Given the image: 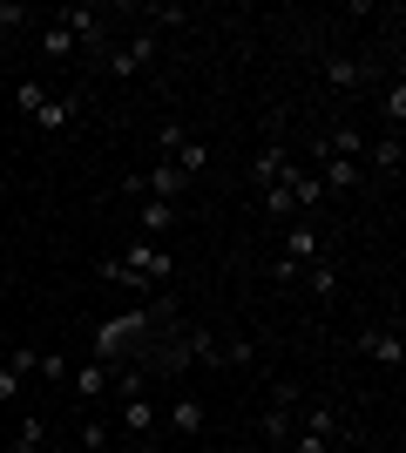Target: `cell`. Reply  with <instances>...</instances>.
Listing matches in <instances>:
<instances>
[{"mask_svg": "<svg viewBox=\"0 0 406 453\" xmlns=\"http://www.w3.org/2000/svg\"><path fill=\"white\" fill-rule=\"evenodd\" d=\"M359 352H366L372 365H393V372H400V359H406V345H400L393 325H366V332H359Z\"/></svg>", "mask_w": 406, "mask_h": 453, "instance_id": "cell-8", "label": "cell"}, {"mask_svg": "<svg viewBox=\"0 0 406 453\" xmlns=\"http://www.w3.org/2000/svg\"><path fill=\"white\" fill-rule=\"evenodd\" d=\"M285 183H291V203H298V217H311V210L326 203V183H318V176H305L298 163H285Z\"/></svg>", "mask_w": 406, "mask_h": 453, "instance_id": "cell-13", "label": "cell"}, {"mask_svg": "<svg viewBox=\"0 0 406 453\" xmlns=\"http://www.w3.org/2000/svg\"><path fill=\"white\" fill-rule=\"evenodd\" d=\"M48 95H55V88H48V75H27V81H14V115H27V122H34Z\"/></svg>", "mask_w": 406, "mask_h": 453, "instance_id": "cell-19", "label": "cell"}, {"mask_svg": "<svg viewBox=\"0 0 406 453\" xmlns=\"http://www.w3.org/2000/svg\"><path fill=\"white\" fill-rule=\"evenodd\" d=\"M372 163V176H393L400 183V163H406V150H400V135H379V142H366V156H359V170Z\"/></svg>", "mask_w": 406, "mask_h": 453, "instance_id": "cell-10", "label": "cell"}, {"mask_svg": "<svg viewBox=\"0 0 406 453\" xmlns=\"http://www.w3.org/2000/svg\"><path fill=\"white\" fill-rule=\"evenodd\" d=\"M109 440H116V434H109V426H102L96 413L81 419V447H88V453H109Z\"/></svg>", "mask_w": 406, "mask_h": 453, "instance_id": "cell-27", "label": "cell"}, {"mask_svg": "<svg viewBox=\"0 0 406 453\" xmlns=\"http://www.w3.org/2000/svg\"><path fill=\"white\" fill-rule=\"evenodd\" d=\"M0 447H7V419H0Z\"/></svg>", "mask_w": 406, "mask_h": 453, "instance_id": "cell-34", "label": "cell"}, {"mask_svg": "<svg viewBox=\"0 0 406 453\" xmlns=\"http://www.w3.org/2000/svg\"><path fill=\"white\" fill-rule=\"evenodd\" d=\"M285 453H332V440H326V434H305V426H298V434L285 440Z\"/></svg>", "mask_w": 406, "mask_h": 453, "instance_id": "cell-29", "label": "cell"}, {"mask_svg": "<svg viewBox=\"0 0 406 453\" xmlns=\"http://www.w3.org/2000/svg\"><path fill=\"white\" fill-rule=\"evenodd\" d=\"M183 189H190V176L176 170V163H149L142 176H122V203H183Z\"/></svg>", "mask_w": 406, "mask_h": 453, "instance_id": "cell-3", "label": "cell"}, {"mask_svg": "<svg viewBox=\"0 0 406 453\" xmlns=\"http://www.w3.org/2000/svg\"><path fill=\"white\" fill-rule=\"evenodd\" d=\"M7 447H14V453H48V419H41V413H20L14 426H7Z\"/></svg>", "mask_w": 406, "mask_h": 453, "instance_id": "cell-12", "label": "cell"}, {"mask_svg": "<svg viewBox=\"0 0 406 453\" xmlns=\"http://www.w3.org/2000/svg\"><path fill=\"white\" fill-rule=\"evenodd\" d=\"M129 453H170V447H163V440L149 434V440H129Z\"/></svg>", "mask_w": 406, "mask_h": 453, "instance_id": "cell-33", "label": "cell"}, {"mask_svg": "<svg viewBox=\"0 0 406 453\" xmlns=\"http://www.w3.org/2000/svg\"><path fill=\"white\" fill-rule=\"evenodd\" d=\"M0 399H20V372H7V365H0Z\"/></svg>", "mask_w": 406, "mask_h": 453, "instance_id": "cell-32", "label": "cell"}, {"mask_svg": "<svg viewBox=\"0 0 406 453\" xmlns=\"http://www.w3.org/2000/svg\"><path fill=\"white\" fill-rule=\"evenodd\" d=\"M298 284H305L311 298H332V291H339V265H332V257H311V265L298 271Z\"/></svg>", "mask_w": 406, "mask_h": 453, "instance_id": "cell-16", "label": "cell"}, {"mask_svg": "<svg viewBox=\"0 0 406 453\" xmlns=\"http://www.w3.org/2000/svg\"><path fill=\"white\" fill-rule=\"evenodd\" d=\"M109 379H116V365L88 359V365H75V372H68V386H75L81 406H96V399H109Z\"/></svg>", "mask_w": 406, "mask_h": 453, "instance_id": "cell-9", "label": "cell"}, {"mask_svg": "<svg viewBox=\"0 0 406 453\" xmlns=\"http://www.w3.org/2000/svg\"><path fill=\"white\" fill-rule=\"evenodd\" d=\"M20 20H34V14H27V7H20V0H14V7H7V0H0V27H20Z\"/></svg>", "mask_w": 406, "mask_h": 453, "instance_id": "cell-31", "label": "cell"}, {"mask_svg": "<svg viewBox=\"0 0 406 453\" xmlns=\"http://www.w3.org/2000/svg\"><path fill=\"white\" fill-rule=\"evenodd\" d=\"M156 48H163V35L156 27H142L135 41H122V48H109V75H142L156 61Z\"/></svg>", "mask_w": 406, "mask_h": 453, "instance_id": "cell-6", "label": "cell"}, {"mask_svg": "<svg viewBox=\"0 0 406 453\" xmlns=\"http://www.w3.org/2000/svg\"><path fill=\"white\" fill-rule=\"evenodd\" d=\"M163 311H170V304H149V311H116V319H102L96 332H88V359H102V365L135 359V352H142V339H156V332H163Z\"/></svg>", "mask_w": 406, "mask_h": 453, "instance_id": "cell-1", "label": "cell"}, {"mask_svg": "<svg viewBox=\"0 0 406 453\" xmlns=\"http://www.w3.org/2000/svg\"><path fill=\"white\" fill-rule=\"evenodd\" d=\"M34 372L48 379V386H68V372H75V365H68V352H41V359H34Z\"/></svg>", "mask_w": 406, "mask_h": 453, "instance_id": "cell-26", "label": "cell"}, {"mask_svg": "<svg viewBox=\"0 0 406 453\" xmlns=\"http://www.w3.org/2000/svg\"><path fill=\"white\" fill-rule=\"evenodd\" d=\"M311 257H326V230L311 224V217H291V224H285V250H278V265H311Z\"/></svg>", "mask_w": 406, "mask_h": 453, "instance_id": "cell-5", "label": "cell"}, {"mask_svg": "<svg viewBox=\"0 0 406 453\" xmlns=\"http://www.w3.org/2000/svg\"><path fill=\"white\" fill-rule=\"evenodd\" d=\"M291 413H298V406H264V440H271V447H285V440H291Z\"/></svg>", "mask_w": 406, "mask_h": 453, "instance_id": "cell-25", "label": "cell"}, {"mask_svg": "<svg viewBox=\"0 0 406 453\" xmlns=\"http://www.w3.org/2000/svg\"><path fill=\"white\" fill-rule=\"evenodd\" d=\"M135 210V230H142V237H163V230L176 224V203H149V196H142V203H129Z\"/></svg>", "mask_w": 406, "mask_h": 453, "instance_id": "cell-15", "label": "cell"}, {"mask_svg": "<svg viewBox=\"0 0 406 453\" xmlns=\"http://www.w3.org/2000/svg\"><path fill=\"white\" fill-rule=\"evenodd\" d=\"M285 163H291V156L278 150V142H264V150H257V163H251V176H257V183H278V176H285Z\"/></svg>", "mask_w": 406, "mask_h": 453, "instance_id": "cell-22", "label": "cell"}, {"mask_svg": "<svg viewBox=\"0 0 406 453\" xmlns=\"http://www.w3.org/2000/svg\"><path fill=\"white\" fill-rule=\"evenodd\" d=\"M318 183H326V196H332V189H359V183H366V170L346 163V156H326V176H318Z\"/></svg>", "mask_w": 406, "mask_h": 453, "instance_id": "cell-20", "label": "cell"}, {"mask_svg": "<svg viewBox=\"0 0 406 453\" xmlns=\"http://www.w3.org/2000/svg\"><path fill=\"white\" fill-rule=\"evenodd\" d=\"M102 278L122 284V291H156V284L176 278V257L156 237H135V244H122L116 257H102Z\"/></svg>", "mask_w": 406, "mask_h": 453, "instance_id": "cell-2", "label": "cell"}, {"mask_svg": "<svg viewBox=\"0 0 406 453\" xmlns=\"http://www.w3.org/2000/svg\"><path fill=\"white\" fill-rule=\"evenodd\" d=\"M156 419H163V413H156V399H149V393L122 399V434H129V440H149V434H156Z\"/></svg>", "mask_w": 406, "mask_h": 453, "instance_id": "cell-11", "label": "cell"}, {"mask_svg": "<svg viewBox=\"0 0 406 453\" xmlns=\"http://www.w3.org/2000/svg\"><path fill=\"white\" fill-rule=\"evenodd\" d=\"M75 115H81L75 95H48V102H41V115H34V129H68Z\"/></svg>", "mask_w": 406, "mask_h": 453, "instance_id": "cell-18", "label": "cell"}, {"mask_svg": "<svg viewBox=\"0 0 406 453\" xmlns=\"http://www.w3.org/2000/svg\"><path fill=\"white\" fill-rule=\"evenodd\" d=\"M75 48H81V41H75L68 20H48V27H41V55H48V61H68Z\"/></svg>", "mask_w": 406, "mask_h": 453, "instance_id": "cell-17", "label": "cell"}, {"mask_svg": "<svg viewBox=\"0 0 406 453\" xmlns=\"http://www.w3.org/2000/svg\"><path fill=\"white\" fill-rule=\"evenodd\" d=\"M61 20H68V27H75V41H88V48L102 41V14H96V7H61Z\"/></svg>", "mask_w": 406, "mask_h": 453, "instance_id": "cell-21", "label": "cell"}, {"mask_svg": "<svg viewBox=\"0 0 406 453\" xmlns=\"http://www.w3.org/2000/svg\"><path fill=\"white\" fill-rule=\"evenodd\" d=\"M326 81H332V88H366V81H372V68H366V61H352V55H332L326 61Z\"/></svg>", "mask_w": 406, "mask_h": 453, "instance_id": "cell-14", "label": "cell"}, {"mask_svg": "<svg viewBox=\"0 0 406 453\" xmlns=\"http://www.w3.org/2000/svg\"><path fill=\"white\" fill-rule=\"evenodd\" d=\"M34 359H41L34 345H7V359H0V365H7V372H20V379H27V372H34Z\"/></svg>", "mask_w": 406, "mask_h": 453, "instance_id": "cell-30", "label": "cell"}, {"mask_svg": "<svg viewBox=\"0 0 406 453\" xmlns=\"http://www.w3.org/2000/svg\"><path fill=\"white\" fill-rule=\"evenodd\" d=\"M163 426H170L176 440H203V426H211V406H203V399H170Z\"/></svg>", "mask_w": 406, "mask_h": 453, "instance_id": "cell-7", "label": "cell"}, {"mask_svg": "<svg viewBox=\"0 0 406 453\" xmlns=\"http://www.w3.org/2000/svg\"><path fill=\"white\" fill-rule=\"evenodd\" d=\"M156 150H163V163H176L183 176H203V170H211V142H203V135H190V129H176V122L156 135Z\"/></svg>", "mask_w": 406, "mask_h": 453, "instance_id": "cell-4", "label": "cell"}, {"mask_svg": "<svg viewBox=\"0 0 406 453\" xmlns=\"http://www.w3.org/2000/svg\"><path fill=\"white\" fill-rule=\"evenodd\" d=\"M379 109H387V135H400L406 129V81H393V88L379 95Z\"/></svg>", "mask_w": 406, "mask_h": 453, "instance_id": "cell-24", "label": "cell"}, {"mask_svg": "<svg viewBox=\"0 0 406 453\" xmlns=\"http://www.w3.org/2000/svg\"><path fill=\"white\" fill-rule=\"evenodd\" d=\"M264 210L278 217V224H291V217H298V203H291V183H285V176H278V183H264Z\"/></svg>", "mask_w": 406, "mask_h": 453, "instance_id": "cell-23", "label": "cell"}, {"mask_svg": "<svg viewBox=\"0 0 406 453\" xmlns=\"http://www.w3.org/2000/svg\"><path fill=\"white\" fill-rule=\"evenodd\" d=\"M305 434H339V413H332V406H305Z\"/></svg>", "mask_w": 406, "mask_h": 453, "instance_id": "cell-28", "label": "cell"}]
</instances>
